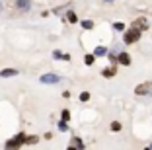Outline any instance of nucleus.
<instances>
[{"label": "nucleus", "instance_id": "obj_6", "mask_svg": "<svg viewBox=\"0 0 152 150\" xmlns=\"http://www.w3.org/2000/svg\"><path fill=\"white\" fill-rule=\"evenodd\" d=\"M117 62H119V64H123V66H129V64H131V57H129L127 53H119Z\"/></svg>", "mask_w": 152, "mask_h": 150}, {"label": "nucleus", "instance_id": "obj_5", "mask_svg": "<svg viewBox=\"0 0 152 150\" xmlns=\"http://www.w3.org/2000/svg\"><path fill=\"white\" fill-rule=\"evenodd\" d=\"M133 27H137L139 31H142V29H148V22H146L144 18H139V20H134Z\"/></svg>", "mask_w": 152, "mask_h": 150}, {"label": "nucleus", "instance_id": "obj_10", "mask_svg": "<svg viewBox=\"0 0 152 150\" xmlns=\"http://www.w3.org/2000/svg\"><path fill=\"white\" fill-rule=\"evenodd\" d=\"M37 142H39V137H35V135H29L23 138V144H37Z\"/></svg>", "mask_w": 152, "mask_h": 150}, {"label": "nucleus", "instance_id": "obj_21", "mask_svg": "<svg viewBox=\"0 0 152 150\" xmlns=\"http://www.w3.org/2000/svg\"><path fill=\"white\" fill-rule=\"evenodd\" d=\"M70 119V113H68V109H64L63 111V121H68Z\"/></svg>", "mask_w": 152, "mask_h": 150}, {"label": "nucleus", "instance_id": "obj_9", "mask_svg": "<svg viewBox=\"0 0 152 150\" xmlns=\"http://www.w3.org/2000/svg\"><path fill=\"white\" fill-rule=\"evenodd\" d=\"M102 76H105V78H113V76H115V66H107V68H103Z\"/></svg>", "mask_w": 152, "mask_h": 150}, {"label": "nucleus", "instance_id": "obj_11", "mask_svg": "<svg viewBox=\"0 0 152 150\" xmlns=\"http://www.w3.org/2000/svg\"><path fill=\"white\" fill-rule=\"evenodd\" d=\"M70 146H74V148L76 150H82V148H84V144H82V140H80V138H72V142H70Z\"/></svg>", "mask_w": 152, "mask_h": 150}, {"label": "nucleus", "instance_id": "obj_7", "mask_svg": "<svg viewBox=\"0 0 152 150\" xmlns=\"http://www.w3.org/2000/svg\"><path fill=\"white\" fill-rule=\"evenodd\" d=\"M16 74H18L16 68H4V70H0V76H2V78H10V76H16Z\"/></svg>", "mask_w": 152, "mask_h": 150}, {"label": "nucleus", "instance_id": "obj_18", "mask_svg": "<svg viewBox=\"0 0 152 150\" xmlns=\"http://www.w3.org/2000/svg\"><path fill=\"white\" fill-rule=\"evenodd\" d=\"M111 131H121V123H119V121H113V123H111Z\"/></svg>", "mask_w": 152, "mask_h": 150}, {"label": "nucleus", "instance_id": "obj_24", "mask_svg": "<svg viewBox=\"0 0 152 150\" xmlns=\"http://www.w3.org/2000/svg\"><path fill=\"white\" fill-rule=\"evenodd\" d=\"M105 2H113V0H105Z\"/></svg>", "mask_w": 152, "mask_h": 150}, {"label": "nucleus", "instance_id": "obj_8", "mask_svg": "<svg viewBox=\"0 0 152 150\" xmlns=\"http://www.w3.org/2000/svg\"><path fill=\"white\" fill-rule=\"evenodd\" d=\"M16 4H18V8L23 10V12L31 8V2H29V0H16Z\"/></svg>", "mask_w": 152, "mask_h": 150}, {"label": "nucleus", "instance_id": "obj_13", "mask_svg": "<svg viewBox=\"0 0 152 150\" xmlns=\"http://www.w3.org/2000/svg\"><path fill=\"white\" fill-rule=\"evenodd\" d=\"M84 62H86V64H94V62H96V55H86V57H84Z\"/></svg>", "mask_w": 152, "mask_h": 150}, {"label": "nucleus", "instance_id": "obj_1", "mask_svg": "<svg viewBox=\"0 0 152 150\" xmlns=\"http://www.w3.org/2000/svg\"><path fill=\"white\" fill-rule=\"evenodd\" d=\"M123 39H125V43H127V45H133V43H137V41L140 39V31L137 29V27H131V29H127V31H125Z\"/></svg>", "mask_w": 152, "mask_h": 150}, {"label": "nucleus", "instance_id": "obj_20", "mask_svg": "<svg viewBox=\"0 0 152 150\" xmlns=\"http://www.w3.org/2000/svg\"><path fill=\"white\" fill-rule=\"evenodd\" d=\"M80 100H82V102H88V100H90V94L88 92H82L80 94Z\"/></svg>", "mask_w": 152, "mask_h": 150}, {"label": "nucleus", "instance_id": "obj_3", "mask_svg": "<svg viewBox=\"0 0 152 150\" xmlns=\"http://www.w3.org/2000/svg\"><path fill=\"white\" fill-rule=\"evenodd\" d=\"M134 94L137 96H146V94H152V82H142L134 88Z\"/></svg>", "mask_w": 152, "mask_h": 150}, {"label": "nucleus", "instance_id": "obj_25", "mask_svg": "<svg viewBox=\"0 0 152 150\" xmlns=\"http://www.w3.org/2000/svg\"><path fill=\"white\" fill-rule=\"evenodd\" d=\"M144 150H150V148H144Z\"/></svg>", "mask_w": 152, "mask_h": 150}, {"label": "nucleus", "instance_id": "obj_2", "mask_svg": "<svg viewBox=\"0 0 152 150\" xmlns=\"http://www.w3.org/2000/svg\"><path fill=\"white\" fill-rule=\"evenodd\" d=\"M23 138H26L23 132H20V135H16L14 138H10V140L6 142V150H18L20 146L23 144Z\"/></svg>", "mask_w": 152, "mask_h": 150}, {"label": "nucleus", "instance_id": "obj_26", "mask_svg": "<svg viewBox=\"0 0 152 150\" xmlns=\"http://www.w3.org/2000/svg\"><path fill=\"white\" fill-rule=\"evenodd\" d=\"M150 150H152V144H150Z\"/></svg>", "mask_w": 152, "mask_h": 150}, {"label": "nucleus", "instance_id": "obj_23", "mask_svg": "<svg viewBox=\"0 0 152 150\" xmlns=\"http://www.w3.org/2000/svg\"><path fill=\"white\" fill-rule=\"evenodd\" d=\"M0 12H2V2H0Z\"/></svg>", "mask_w": 152, "mask_h": 150}, {"label": "nucleus", "instance_id": "obj_19", "mask_svg": "<svg viewBox=\"0 0 152 150\" xmlns=\"http://www.w3.org/2000/svg\"><path fill=\"white\" fill-rule=\"evenodd\" d=\"M113 29H117V31H123V29H125V26L117 22V23H113Z\"/></svg>", "mask_w": 152, "mask_h": 150}, {"label": "nucleus", "instance_id": "obj_4", "mask_svg": "<svg viewBox=\"0 0 152 150\" xmlns=\"http://www.w3.org/2000/svg\"><path fill=\"white\" fill-rule=\"evenodd\" d=\"M41 82H43V84H57V82H61V76L49 72V74H43V76H41Z\"/></svg>", "mask_w": 152, "mask_h": 150}, {"label": "nucleus", "instance_id": "obj_14", "mask_svg": "<svg viewBox=\"0 0 152 150\" xmlns=\"http://www.w3.org/2000/svg\"><path fill=\"white\" fill-rule=\"evenodd\" d=\"M66 20H68L70 23H76V22H78V16H76L74 12H68V14H66Z\"/></svg>", "mask_w": 152, "mask_h": 150}, {"label": "nucleus", "instance_id": "obj_12", "mask_svg": "<svg viewBox=\"0 0 152 150\" xmlns=\"http://www.w3.org/2000/svg\"><path fill=\"white\" fill-rule=\"evenodd\" d=\"M53 57L55 59H64V61H70V55H64V53H61V51H55Z\"/></svg>", "mask_w": 152, "mask_h": 150}, {"label": "nucleus", "instance_id": "obj_15", "mask_svg": "<svg viewBox=\"0 0 152 150\" xmlns=\"http://www.w3.org/2000/svg\"><path fill=\"white\" fill-rule=\"evenodd\" d=\"M103 55H107V49L105 47H98L96 49V57H103Z\"/></svg>", "mask_w": 152, "mask_h": 150}, {"label": "nucleus", "instance_id": "obj_22", "mask_svg": "<svg viewBox=\"0 0 152 150\" xmlns=\"http://www.w3.org/2000/svg\"><path fill=\"white\" fill-rule=\"evenodd\" d=\"M66 150H76V148H74V146H68V148H66Z\"/></svg>", "mask_w": 152, "mask_h": 150}, {"label": "nucleus", "instance_id": "obj_17", "mask_svg": "<svg viewBox=\"0 0 152 150\" xmlns=\"http://www.w3.org/2000/svg\"><path fill=\"white\" fill-rule=\"evenodd\" d=\"M57 127H58V131H63V132H64V131H68V125H66V121H61V123H58Z\"/></svg>", "mask_w": 152, "mask_h": 150}, {"label": "nucleus", "instance_id": "obj_16", "mask_svg": "<svg viewBox=\"0 0 152 150\" xmlns=\"http://www.w3.org/2000/svg\"><path fill=\"white\" fill-rule=\"evenodd\" d=\"M82 27H84V29H94V22H90V20H84V22H82Z\"/></svg>", "mask_w": 152, "mask_h": 150}]
</instances>
